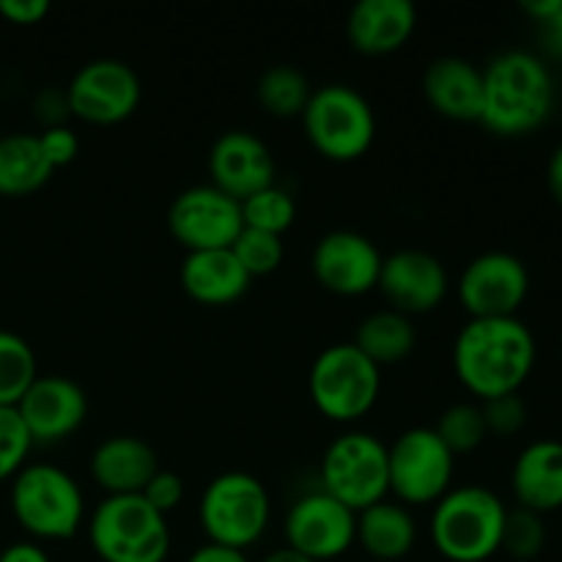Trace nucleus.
Segmentation results:
<instances>
[{"mask_svg":"<svg viewBox=\"0 0 562 562\" xmlns=\"http://www.w3.org/2000/svg\"><path fill=\"white\" fill-rule=\"evenodd\" d=\"M536 360V335L519 316L470 318L453 340L456 376L481 401L519 393Z\"/></svg>","mask_w":562,"mask_h":562,"instance_id":"obj_1","label":"nucleus"},{"mask_svg":"<svg viewBox=\"0 0 562 562\" xmlns=\"http://www.w3.org/2000/svg\"><path fill=\"white\" fill-rule=\"evenodd\" d=\"M552 110L554 77L530 49H505L483 69L481 124L494 135H530L547 124Z\"/></svg>","mask_w":562,"mask_h":562,"instance_id":"obj_2","label":"nucleus"},{"mask_svg":"<svg viewBox=\"0 0 562 562\" xmlns=\"http://www.w3.org/2000/svg\"><path fill=\"white\" fill-rule=\"evenodd\" d=\"M505 519L508 505L492 488L456 486L434 503V547L450 562H486L503 549Z\"/></svg>","mask_w":562,"mask_h":562,"instance_id":"obj_3","label":"nucleus"},{"mask_svg":"<svg viewBox=\"0 0 562 562\" xmlns=\"http://www.w3.org/2000/svg\"><path fill=\"white\" fill-rule=\"evenodd\" d=\"M88 541L102 562H165L170 552L168 516L143 494L104 497L88 519Z\"/></svg>","mask_w":562,"mask_h":562,"instance_id":"obj_4","label":"nucleus"},{"mask_svg":"<svg viewBox=\"0 0 562 562\" xmlns=\"http://www.w3.org/2000/svg\"><path fill=\"white\" fill-rule=\"evenodd\" d=\"M14 519L42 541L77 536L86 516V497L75 477L55 464H25L11 481Z\"/></svg>","mask_w":562,"mask_h":562,"instance_id":"obj_5","label":"nucleus"},{"mask_svg":"<svg viewBox=\"0 0 562 562\" xmlns=\"http://www.w3.org/2000/svg\"><path fill=\"white\" fill-rule=\"evenodd\" d=\"M307 140L318 154L335 162L362 157L376 137V115L371 102L346 82L316 88L302 110Z\"/></svg>","mask_w":562,"mask_h":562,"instance_id":"obj_6","label":"nucleus"},{"mask_svg":"<svg viewBox=\"0 0 562 562\" xmlns=\"http://www.w3.org/2000/svg\"><path fill=\"white\" fill-rule=\"evenodd\" d=\"M198 516H201V527L209 543L245 552L267 532L272 503H269L267 488L256 475L223 472V475L212 477L209 486L203 488Z\"/></svg>","mask_w":562,"mask_h":562,"instance_id":"obj_7","label":"nucleus"},{"mask_svg":"<svg viewBox=\"0 0 562 562\" xmlns=\"http://www.w3.org/2000/svg\"><path fill=\"white\" fill-rule=\"evenodd\" d=\"M307 387L324 417L351 423L373 409L382 390V373L355 344H335L313 360Z\"/></svg>","mask_w":562,"mask_h":562,"instance_id":"obj_8","label":"nucleus"},{"mask_svg":"<svg viewBox=\"0 0 562 562\" xmlns=\"http://www.w3.org/2000/svg\"><path fill=\"white\" fill-rule=\"evenodd\" d=\"M322 488L355 514L387 499V445L368 431H346L335 437L324 450Z\"/></svg>","mask_w":562,"mask_h":562,"instance_id":"obj_9","label":"nucleus"},{"mask_svg":"<svg viewBox=\"0 0 562 562\" xmlns=\"http://www.w3.org/2000/svg\"><path fill=\"white\" fill-rule=\"evenodd\" d=\"M390 492L404 505L437 503L448 494L456 472V456L434 428H406L387 448Z\"/></svg>","mask_w":562,"mask_h":562,"instance_id":"obj_10","label":"nucleus"},{"mask_svg":"<svg viewBox=\"0 0 562 562\" xmlns=\"http://www.w3.org/2000/svg\"><path fill=\"white\" fill-rule=\"evenodd\" d=\"M143 97L140 77L126 60L97 58L75 71L66 102L69 113L88 124H119L130 119Z\"/></svg>","mask_w":562,"mask_h":562,"instance_id":"obj_11","label":"nucleus"},{"mask_svg":"<svg viewBox=\"0 0 562 562\" xmlns=\"http://www.w3.org/2000/svg\"><path fill=\"white\" fill-rule=\"evenodd\" d=\"M530 294V272L519 256L488 250L472 258L459 278V300L470 318L516 316Z\"/></svg>","mask_w":562,"mask_h":562,"instance_id":"obj_12","label":"nucleus"},{"mask_svg":"<svg viewBox=\"0 0 562 562\" xmlns=\"http://www.w3.org/2000/svg\"><path fill=\"white\" fill-rule=\"evenodd\" d=\"M168 228L187 252L231 247L245 228L241 203L214 184L190 187L170 203Z\"/></svg>","mask_w":562,"mask_h":562,"instance_id":"obj_13","label":"nucleus"},{"mask_svg":"<svg viewBox=\"0 0 562 562\" xmlns=\"http://www.w3.org/2000/svg\"><path fill=\"white\" fill-rule=\"evenodd\" d=\"M285 541L313 562L335 560L357 541V514L324 488L307 492L285 514Z\"/></svg>","mask_w":562,"mask_h":562,"instance_id":"obj_14","label":"nucleus"},{"mask_svg":"<svg viewBox=\"0 0 562 562\" xmlns=\"http://www.w3.org/2000/svg\"><path fill=\"white\" fill-rule=\"evenodd\" d=\"M382 258L379 247L368 236L357 231H329L313 247L311 267L327 291L340 296H360L376 289Z\"/></svg>","mask_w":562,"mask_h":562,"instance_id":"obj_15","label":"nucleus"},{"mask_svg":"<svg viewBox=\"0 0 562 562\" xmlns=\"http://www.w3.org/2000/svg\"><path fill=\"white\" fill-rule=\"evenodd\" d=\"M376 289H382L393 311L412 318L439 307V302L448 296L450 278L445 263L434 252L404 247L382 258Z\"/></svg>","mask_w":562,"mask_h":562,"instance_id":"obj_16","label":"nucleus"},{"mask_svg":"<svg viewBox=\"0 0 562 562\" xmlns=\"http://www.w3.org/2000/svg\"><path fill=\"white\" fill-rule=\"evenodd\" d=\"M22 423L36 442H58L86 423L88 395L75 379L60 373H38L16 404Z\"/></svg>","mask_w":562,"mask_h":562,"instance_id":"obj_17","label":"nucleus"},{"mask_svg":"<svg viewBox=\"0 0 562 562\" xmlns=\"http://www.w3.org/2000/svg\"><path fill=\"white\" fill-rule=\"evenodd\" d=\"M209 176L225 195L245 201L274 184L278 165L261 137L247 130H228L209 148Z\"/></svg>","mask_w":562,"mask_h":562,"instance_id":"obj_18","label":"nucleus"},{"mask_svg":"<svg viewBox=\"0 0 562 562\" xmlns=\"http://www.w3.org/2000/svg\"><path fill=\"white\" fill-rule=\"evenodd\" d=\"M510 488L519 508L543 516L562 508V442L536 439L519 450L510 470Z\"/></svg>","mask_w":562,"mask_h":562,"instance_id":"obj_19","label":"nucleus"},{"mask_svg":"<svg viewBox=\"0 0 562 562\" xmlns=\"http://www.w3.org/2000/svg\"><path fill=\"white\" fill-rule=\"evenodd\" d=\"M423 93L437 113L453 121H481L483 69L461 55H442L423 71Z\"/></svg>","mask_w":562,"mask_h":562,"instance_id":"obj_20","label":"nucleus"},{"mask_svg":"<svg viewBox=\"0 0 562 562\" xmlns=\"http://www.w3.org/2000/svg\"><path fill=\"white\" fill-rule=\"evenodd\" d=\"M417 25L412 0H357L346 20L355 49L366 55H387L404 47Z\"/></svg>","mask_w":562,"mask_h":562,"instance_id":"obj_21","label":"nucleus"},{"mask_svg":"<svg viewBox=\"0 0 562 562\" xmlns=\"http://www.w3.org/2000/svg\"><path fill=\"white\" fill-rule=\"evenodd\" d=\"M159 470L151 445L132 434L104 439L91 456V477L108 497L115 494H143Z\"/></svg>","mask_w":562,"mask_h":562,"instance_id":"obj_22","label":"nucleus"},{"mask_svg":"<svg viewBox=\"0 0 562 562\" xmlns=\"http://www.w3.org/2000/svg\"><path fill=\"white\" fill-rule=\"evenodd\" d=\"M181 289L203 305H228L241 300L250 289V274L231 247L187 252L179 269Z\"/></svg>","mask_w":562,"mask_h":562,"instance_id":"obj_23","label":"nucleus"},{"mask_svg":"<svg viewBox=\"0 0 562 562\" xmlns=\"http://www.w3.org/2000/svg\"><path fill=\"white\" fill-rule=\"evenodd\" d=\"M357 541L371 558L401 560L415 549L417 521L404 503L382 499L357 514Z\"/></svg>","mask_w":562,"mask_h":562,"instance_id":"obj_24","label":"nucleus"},{"mask_svg":"<svg viewBox=\"0 0 562 562\" xmlns=\"http://www.w3.org/2000/svg\"><path fill=\"white\" fill-rule=\"evenodd\" d=\"M53 165L44 157L38 135L11 132L0 137V195H31L53 176Z\"/></svg>","mask_w":562,"mask_h":562,"instance_id":"obj_25","label":"nucleus"},{"mask_svg":"<svg viewBox=\"0 0 562 562\" xmlns=\"http://www.w3.org/2000/svg\"><path fill=\"white\" fill-rule=\"evenodd\" d=\"M351 344L368 360H373L382 368L387 362H401L404 357L412 355L417 344V329L409 316L393 311V307H384V311H376L362 318Z\"/></svg>","mask_w":562,"mask_h":562,"instance_id":"obj_26","label":"nucleus"},{"mask_svg":"<svg viewBox=\"0 0 562 562\" xmlns=\"http://www.w3.org/2000/svg\"><path fill=\"white\" fill-rule=\"evenodd\" d=\"M256 93L267 113L278 115V119H294V115H302V110L307 108L313 88L307 82L305 71H300L291 64H278L269 66L258 77Z\"/></svg>","mask_w":562,"mask_h":562,"instance_id":"obj_27","label":"nucleus"},{"mask_svg":"<svg viewBox=\"0 0 562 562\" xmlns=\"http://www.w3.org/2000/svg\"><path fill=\"white\" fill-rule=\"evenodd\" d=\"M38 376L36 351L14 329H0V406H16Z\"/></svg>","mask_w":562,"mask_h":562,"instance_id":"obj_28","label":"nucleus"},{"mask_svg":"<svg viewBox=\"0 0 562 562\" xmlns=\"http://www.w3.org/2000/svg\"><path fill=\"white\" fill-rule=\"evenodd\" d=\"M241 203V220L247 228L267 231V234L283 236L296 220V201L289 190L272 184L256 195L245 198Z\"/></svg>","mask_w":562,"mask_h":562,"instance_id":"obj_29","label":"nucleus"},{"mask_svg":"<svg viewBox=\"0 0 562 562\" xmlns=\"http://www.w3.org/2000/svg\"><path fill=\"white\" fill-rule=\"evenodd\" d=\"M445 445L450 448V453H472V450L481 448L488 437L486 420H483L481 404H453L442 412L437 428Z\"/></svg>","mask_w":562,"mask_h":562,"instance_id":"obj_30","label":"nucleus"},{"mask_svg":"<svg viewBox=\"0 0 562 562\" xmlns=\"http://www.w3.org/2000/svg\"><path fill=\"white\" fill-rule=\"evenodd\" d=\"M234 256L239 258V263L245 267V272L250 278H261V274L274 272V269L283 263L285 247H283V236L278 234H267V231H256V228H241L236 241L231 245Z\"/></svg>","mask_w":562,"mask_h":562,"instance_id":"obj_31","label":"nucleus"},{"mask_svg":"<svg viewBox=\"0 0 562 562\" xmlns=\"http://www.w3.org/2000/svg\"><path fill=\"white\" fill-rule=\"evenodd\" d=\"M547 547V525L543 516L532 514L527 508L508 510L503 530V552L516 560H532Z\"/></svg>","mask_w":562,"mask_h":562,"instance_id":"obj_32","label":"nucleus"},{"mask_svg":"<svg viewBox=\"0 0 562 562\" xmlns=\"http://www.w3.org/2000/svg\"><path fill=\"white\" fill-rule=\"evenodd\" d=\"M33 439L16 406H0V481L14 477L25 467Z\"/></svg>","mask_w":562,"mask_h":562,"instance_id":"obj_33","label":"nucleus"},{"mask_svg":"<svg viewBox=\"0 0 562 562\" xmlns=\"http://www.w3.org/2000/svg\"><path fill=\"white\" fill-rule=\"evenodd\" d=\"M481 409L488 434H497V437H514L527 423V404L519 393L497 395V398L483 401Z\"/></svg>","mask_w":562,"mask_h":562,"instance_id":"obj_34","label":"nucleus"},{"mask_svg":"<svg viewBox=\"0 0 562 562\" xmlns=\"http://www.w3.org/2000/svg\"><path fill=\"white\" fill-rule=\"evenodd\" d=\"M143 499H146L151 508H157L159 514L168 516L170 510H176L184 499V481H181L176 472L157 470V475L148 481V486L143 488Z\"/></svg>","mask_w":562,"mask_h":562,"instance_id":"obj_35","label":"nucleus"},{"mask_svg":"<svg viewBox=\"0 0 562 562\" xmlns=\"http://www.w3.org/2000/svg\"><path fill=\"white\" fill-rule=\"evenodd\" d=\"M38 143H42L44 157L49 159L53 168H64V165H69L71 159L77 157V151H80V137H77L75 130H69V126L64 124L47 126V130L38 135Z\"/></svg>","mask_w":562,"mask_h":562,"instance_id":"obj_36","label":"nucleus"},{"mask_svg":"<svg viewBox=\"0 0 562 562\" xmlns=\"http://www.w3.org/2000/svg\"><path fill=\"white\" fill-rule=\"evenodd\" d=\"M47 14V0H0V16L11 25H36Z\"/></svg>","mask_w":562,"mask_h":562,"instance_id":"obj_37","label":"nucleus"},{"mask_svg":"<svg viewBox=\"0 0 562 562\" xmlns=\"http://www.w3.org/2000/svg\"><path fill=\"white\" fill-rule=\"evenodd\" d=\"M187 562H250L241 549L220 547V543H203L187 558Z\"/></svg>","mask_w":562,"mask_h":562,"instance_id":"obj_38","label":"nucleus"},{"mask_svg":"<svg viewBox=\"0 0 562 562\" xmlns=\"http://www.w3.org/2000/svg\"><path fill=\"white\" fill-rule=\"evenodd\" d=\"M538 27H541V38L547 53L554 55V58H562V0L558 9H554V14L549 16V20L538 22Z\"/></svg>","mask_w":562,"mask_h":562,"instance_id":"obj_39","label":"nucleus"},{"mask_svg":"<svg viewBox=\"0 0 562 562\" xmlns=\"http://www.w3.org/2000/svg\"><path fill=\"white\" fill-rule=\"evenodd\" d=\"M0 562H49V554L33 541H16L0 552Z\"/></svg>","mask_w":562,"mask_h":562,"instance_id":"obj_40","label":"nucleus"},{"mask_svg":"<svg viewBox=\"0 0 562 562\" xmlns=\"http://www.w3.org/2000/svg\"><path fill=\"white\" fill-rule=\"evenodd\" d=\"M547 184L552 198L558 201V206H562V143L552 151L547 165Z\"/></svg>","mask_w":562,"mask_h":562,"instance_id":"obj_41","label":"nucleus"},{"mask_svg":"<svg viewBox=\"0 0 562 562\" xmlns=\"http://www.w3.org/2000/svg\"><path fill=\"white\" fill-rule=\"evenodd\" d=\"M261 562H313V560L305 558V554H300L296 549L283 547V549H274V552H269Z\"/></svg>","mask_w":562,"mask_h":562,"instance_id":"obj_42","label":"nucleus"}]
</instances>
